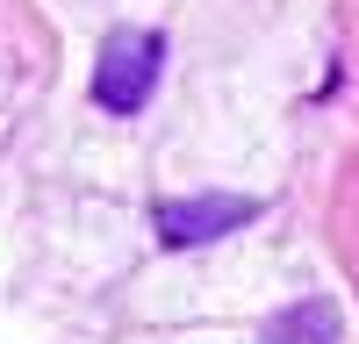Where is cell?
I'll use <instances>...</instances> for the list:
<instances>
[{
  "mask_svg": "<svg viewBox=\"0 0 359 344\" xmlns=\"http://www.w3.org/2000/svg\"><path fill=\"white\" fill-rule=\"evenodd\" d=\"M158 65H165V43L151 29H115L101 43V65H94V101L108 115H137L158 86Z\"/></svg>",
  "mask_w": 359,
  "mask_h": 344,
  "instance_id": "1",
  "label": "cell"
},
{
  "mask_svg": "<svg viewBox=\"0 0 359 344\" xmlns=\"http://www.w3.org/2000/svg\"><path fill=\"white\" fill-rule=\"evenodd\" d=\"M259 215V201H237V194H201V201H172L158 208V237L165 244H208L223 229H245Z\"/></svg>",
  "mask_w": 359,
  "mask_h": 344,
  "instance_id": "2",
  "label": "cell"
},
{
  "mask_svg": "<svg viewBox=\"0 0 359 344\" xmlns=\"http://www.w3.org/2000/svg\"><path fill=\"white\" fill-rule=\"evenodd\" d=\"M266 344H338V308L331 301H294L287 315H273Z\"/></svg>",
  "mask_w": 359,
  "mask_h": 344,
  "instance_id": "3",
  "label": "cell"
}]
</instances>
